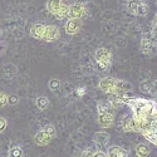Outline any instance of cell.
Returning <instances> with one entry per match:
<instances>
[{"label": "cell", "mask_w": 157, "mask_h": 157, "mask_svg": "<svg viewBox=\"0 0 157 157\" xmlns=\"http://www.w3.org/2000/svg\"><path fill=\"white\" fill-rule=\"evenodd\" d=\"M6 127H8V121L4 118V117H2V118H0V131L4 132L6 129Z\"/></svg>", "instance_id": "83f0119b"}, {"label": "cell", "mask_w": 157, "mask_h": 157, "mask_svg": "<svg viewBox=\"0 0 157 157\" xmlns=\"http://www.w3.org/2000/svg\"><path fill=\"white\" fill-rule=\"evenodd\" d=\"M23 155H24L23 148L19 146H13L9 150V157H23Z\"/></svg>", "instance_id": "ffe728a7"}, {"label": "cell", "mask_w": 157, "mask_h": 157, "mask_svg": "<svg viewBox=\"0 0 157 157\" xmlns=\"http://www.w3.org/2000/svg\"><path fill=\"white\" fill-rule=\"evenodd\" d=\"M94 152H96V150H94V148L89 147V148L84 150V151L81 153V156H79V157H94Z\"/></svg>", "instance_id": "cb8c5ba5"}, {"label": "cell", "mask_w": 157, "mask_h": 157, "mask_svg": "<svg viewBox=\"0 0 157 157\" xmlns=\"http://www.w3.org/2000/svg\"><path fill=\"white\" fill-rule=\"evenodd\" d=\"M59 38H60V30L57 25H53V24L47 25L43 40L47 43H53V42H57Z\"/></svg>", "instance_id": "8992f818"}, {"label": "cell", "mask_w": 157, "mask_h": 157, "mask_svg": "<svg viewBox=\"0 0 157 157\" xmlns=\"http://www.w3.org/2000/svg\"><path fill=\"white\" fill-rule=\"evenodd\" d=\"M8 98H9V96L6 93H4V92L0 93V106L4 107L5 104H8Z\"/></svg>", "instance_id": "484cf974"}, {"label": "cell", "mask_w": 157, "mask_h": 157, "mask_svg": "<svg viewBox=\"0 0 157 157\" xmlns=\"http://www.w3.org/2000/svg\"><path fill=\"white\" fill-rule=\"evenodd\" d=\"M74 94L78 97V98H81V97H83L84 94H86V88L84 87H78L77 89H75V92H74Z\"/></svg>", "instance_id": "4316f807"}, {"label": "cell", "mask_w": 157, "mask_h": 157, "mask_svg": "<svg viewBox=\"0 0 157 157\" xmlns=\"http://www.w3.org/2000/svg\"><path fill=\"white\" fill-rule=\"evenodd\" d=\"M52 137L49 133H47L44 129H40L34 135V142L36 143L38 146H47L48 143L52 141Z\"/></svg>", "instance_id": "30bf717a"}, {"label": "cell", "mask_w": 157, "mask_h": 157, "mask_svg": "<svg viewBox=\"0 0 157 157\" xmlns=\"http://www.w3.org/2000/svg\"><path fill=\"white\" fill-rule=\"evenodd\" d=\"M135 151H136V155L138 157H147L151 152V148H150V146L147 145V143L142 142V143H138V145L136 146Z\"/></svg>", "instance_id": "2e32d148"}, {"label": "cell", "mask_w": 157, "mask_h": 157, "mask_svg": "<svg viewBox=\"0 0 157 157\" xmlns=\"http://www.w3.org/2000/svg\"><path fill=\"white\" fill-rule=\"evenodd\" d=\"M60 86H62V82L58 79V78H52V79H49V82H48V88L50 90H57L60 88Z\"/></svg>", "instance_id": "7402d4cb"}, {"label": "cell", "mask_w": 157, "mask_h": 157, "mask_svg": "<svg viewBox=\"0 0 157 157\" xmlns=\"http://www.w3.org/2000/svg\"><path fill=\"white\" fill-rule=\"evenodd\" d=\"M140 3L141 2H137V0H126V9L129 14L132 15H137V10H138V6H140Z\"/></svg>", "instance_id": "e0dca14e"}, {"label": "cell", "mask_w": 157, "mask_h": 157, "mask_svg": "<svg viewBox=\"0 0 157 157\" xmlns=\"http://www.w3.org/2000/svg\"><path fill=\"white\" fill-rule=\"evenodd\" d=\"M147 13H148V5H147V3L146 2H141L136 17H145V15H147Z\"/></svg>", "instance_id": "44dd1931"}, {"label": "cell", "mask_w": 157, "mask_h": 157, "mask_svg": "<svg viewBox=\"0 0 157 157\" xmlns=\"http://www.w3.org/2000/svg\"><path fill=\"white\" fill-rule=\"evenodd\" d=\"M35 106L39 111H45L49 107V99L45 96H40L35 99Z\"/></svg>", "instance_id": "ac0fdd59"}, {"label": "cell", "mask_w": 157, "mask_h": 157, "mask_svg": "<svg viewBox=\"0 0 157 157\" xmlns=\"http://www.w3.org/2000/svg\"><path fill=\"white\" fill-rule=\"evenodd\" d=\"M113 108L112 106V103L108 101H99L97 103V113L98 114H104V113H107V112H111Z\"/></svg>", "instance_id": "9a60e30c"}, {"label": "cell", "mask_w": 157, "mask_h": 157, "mask_svg": "<svg viewBox=\"0 0 157 157\" xmlns=\"http://www.w3.org/2000/svg\"><path fill=\"white\" fill-rule=\"evenodd\" d=\"M82 28V20L81 19H73L68 18L64 23V30L68 35H75Z\"/></svg>", "instance_id": "5b68a950"}, {"label": "cell", "mask_w": 157, "mask_h": 157, "mask_svg": "<svg viewBox=\"0 0 157 157\" xmlns=\"http://www.w3.org/2000/svg\"><path fill=\"white\" fill-rule=\"evenodd\" d=\"M94 59L98 67L104 72H108L112 65V53L107 48H98L94 52Z\"/></svg>", "instance_id": "6da1fadb"}, {"label": "cell", "mask_w": 157, "mask_h": 157, "mask_svg": "<svg viewBox=\"0 0 157 157\" xmlns=\"http://www.w3.org/2000/svg\"><path fill=\"white\" fill-rule=\"evenodd\" d=\"M58 20H64V19H68V17H69V5L67 4V3H64V2H62V4H60V8H59V10H58V13L54 15Z\"/></svg>", "instance_id": "5bb4252c"}, {"label": "cell", "mask_w": 157, "mask_h": 157, "mask_svg": "<svg viewBox=\"0 0 157 157\" xmlns=\"http://www.w3.org/2000/svg\"><path fill=\"white\" fill-rule=\"evenodd\" d=\"M152 27H156V28H157V14L155 15V20H153V23H152Z\"/></svg>", "instance_id": "f546056e"}, {"label": "cell", "mask_w": 157, "mask_h": 157, "mask_svg": "<svg viewBox=\"0 0 157 157\" xmlns=\"http://www.w3.org/2000/svg\"><path fill=\"white\" fill-rule=\"evenodd\" d=\"M117 84H118V79L113 77H104L99 81L98 88L102 90L103 93L107 94H113L117 89Z\"/></svg>", "instance_id": "7a4b0ae2"}, {"label": "cell", "mask_w": 157, "mask_h": 157, "mask_svg": "<svg viewBox=\"0 0 157 157\" xmlns=\"http://www.w3.org/2000/svg\"><path fill=\"white\" fill-rule=\"evenodd\" d=\"M140 90L142 93H152V88H153V83L148 79H145V81H142L138 86Z\"/></svg>", "instance_id": "d6986e66"}, {"label": "cell", "mask_w": 157, "mask_h": 157, "mask_svg": "<svg viewBox=\"0 0 157 157\" xmlns=\"http://www.w3.org/2000/svg\"><path fill=\"white\" fill-rule=\"evenodd\" d=\"M19 102V97L17 94H10L9 98H8V104H10V106H15V104H18Z\"/></svg>", "instance_id": "d4e9b609"}, {"label": "cell", "mask_w": 157, "mask_h": 157, "mask_svg": "<svg viewBox=\"0 0 157 157\" xmlns=\"http://www.w3.org/2000/svg\"><path fill=\"white\" fill-rule=\"evenodd\" d=\"M94 157H108L107 156V152H103V151H97L96 150V152H94Z\"/></svg>", "instance_id": "f1b7e54d"}, {"label": "cell", "mask_w": 157, "mask_h": 157, "mask_svg": "<svg viewBox=\"0 0 157 157\" xmlns=\"http://www.w3.org/2000/svg\"><path fill=\"white\" fill-rule=\"evenodd\" d=\"M43 129L47 133H49L52 137H54L56 133H57V132H56V127H54L53 124H45V126L43 127Z\"/></svg>", "instance_id": "603a6c76"}, {"label": "cell", "mask_w": 157, "mask_h": 157, "mask_svg": "<svg viewBox=\"0 0 157 157\" xmlns=\"http://www.w3.org/2000/svg\"><path fill=\"white\" fill-rule=\"evenodd\" d=\"M108 157H128V152L120 146H109L107 150Z\"/></svg>", "instance_id": "8fae6325"}, {"label": "cell", "mask_w": 157, "mask_h": 157, "mask_svg": "<svg viewBox=\"0 0 157 157\" xmlns=\"http://www.w3.org/2000/svg\"><path fill=\"white\" fill-rule=\"evenodd\" d=\"M141 52L145 56H155L157 53V43L150 36H142L141 44H140Z\"/></svg>", "instance_id": "3957f363"}, {"label": "cell", "mask_w": 157, "mask_h": 157, "mask_svg": "<svg viewBox=\"0 0 157 157\" xmlns=\"http://www.w3.org/2000/svg\"><path fill=\"white\" fill-rule=\"evenodd\" d=\"M122 129L124 132H138V126L135 120L133 114L132 116H126L122 120Z\"/></svg>", "instance_id": "ba28073f"}, {"label": "cell", "mask_w": 157, "mask_h": 157, "mask_svg": "<svg viewBox=\"0 0 157 157\" xmlns=\"http://www.w3.org/2000/svg\"><path fill=\"white\" fill-rule=\"evenodd\" d=\"M93 141H94V143H97L99 146H104V145H107L109 141V135L107 132H104V131H99V132L94 133Z\"/></svg>", "instance_id": "7c38bea8"}, {"label": "cell", "mask_w": 157, "mask_h": 157, "mask_svg": "<svg viewBox=\"0 0 157 157\" xmlns=\"http://www.w3.org/2000/svg\"><path fill=\"white\" fill-rule=\"evenodd\" d=\"M87 14V8L82 3H74L69 5V17L73 19H83Z\"/></svg>", "instance_id": "277c9868"}, {"label": "cell", "mask_w": 157, "mask_h": 157, "mask_svg": "<svg viewBox=\"0 0 157 157\" xmlns=\"http://www.w3.org/2000/svg\"><path fill=\"white\" fill-rule=\"evenodd\" d=\"M137 2H146V0H137Z\"/></svg>", "instance_id": "4dcf8cb0"}, {"label": "cell", "mask_w": 157, "mask_h": 157, "mask_svg": "<svg viewBox=\"0 0 157 157\" xmlns=\"http://www.w3.org/2000/svg\"><path fill=\"white\" fill-rule=\"evenodd\" d=\"M60 4H62V0H47L45 8L50 14L56 15L58 13V10H59V8H60Z\"/></svg>", "instance_id": "4fadbf2b"}, {"label": "cell", "mask_w": 157, "mask_h": 157, "mask_svg": "<svg viewBox=\"0 0 157 157\" xmlns=\"http://www.w3.org/2000/svg\"><path fill=\"white\" fill-rule=\"evenodd\" d=\"M113 123H114V113H112V111L104 114H98V124L102 128H109L113 126Z\"/></svg>", "instance_id": "9c48e42d"}, {"label": "cell", "mask_w": 157, "mask_h": 157, "mask_svg": "<svg viewBox=\"0 0 157 157\" xmlns=\"http://www.w3.org/2000/svg\"><path fill=\"white\" fill-rule=\"evenodd\" d=\"M45 28L47 25L42 23H34L30 28V36L36 39V40H43L44 34H45Z\"/></svg>", "instance_id": "52a82bcc"}]
</instances>
